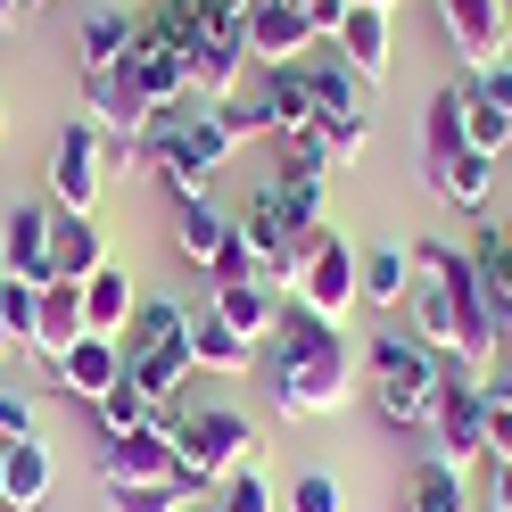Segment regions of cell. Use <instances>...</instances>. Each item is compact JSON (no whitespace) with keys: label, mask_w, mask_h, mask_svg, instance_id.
<instances>
[{"label":"cell","mask_w":512,"mask_h":512,"mask_svg":"<svg viewBox=\"0 0 512 512\" xmlns=\"http://www.w3.org/2000/svg\"><path fill=\"white\" fill-rule=\"evenodd\" d=\"M413 265H422V281H413V339L430 347V356L446 364H463L488 380V364L504 356V323L488 314V290H479V265H471V248H446V240H413Z\"/></svg>","instance_id":"obj_1"},{"label":"cell","mask_w":512,"mask_h":512,"mask_svg":"<svg viewBox=\"0 0 512 512\" xmlns=\"http://www.w3.org/2000/svg\"><path fill=\"white\" fill-rule=\"evenodd\" d=\"M364 347L339 323H314V314H281V347H273V413L281 422H314V413H339L356 397Z\"/></svg>","instance_id":"obj_2"},{"label":"cell","mask_w":512,"mask_h":512,"mask_svg":"<svg viewBox=\"0 0 512 512\" xmlns=\"http://www.w3.org/2000/svg\"><path fill=\"white\" fill-rule=\"evenodd\" d=\"M232 124H223L215 108H199V100H174V108H157L149 116V133H141V166L174 190V207L182 199H207V182L232 166Z\"/></svg>","instance_id":"obj_3"},{"label":"cell","mask_w":512,"mask_h":512,"mask_svg":"<svg viewBox=\"0 0 512 512\" xmlns=\"http://www.w3.org/2000/svg\"><path fill=\"white\" fill-rule=\"evenodd\" d=\"M166 430H174V471L207 479V488H215L223 471H248V463H265V430H256L248 413H232V405L174 397V405H166Z\"/></svg>","instance_id":"obj_4"},{"label":"cell","mask_w":512,"mask_h":512,"mask_svg":"<svg viewBox=\"0 0 512 512\" xmlns=\"http://www.w3.org/2000/svg\"><path fill=\"white\" fill-rule=\"evenodd\" d=\"M290 306L314 314V323H339L347 331V314L364 306V256L347 232H298V265H290Z\"/></svg>","instance_id":"obj_5"},{"label":"cell","mask_w":512,"mask_h":512,"mask_svg":"<svg viewBox=\"0 0 512 512\" xmlns=\"http://www.w3.org/2000/svg\"><path fill=\"white\" fill-rule=\"evenodd\" d=\"M364 372H372V389H380V422L430 430V413H438V356L413 331H380L364 347Z\"/></svg>","instance_id":"obj_6"},{"label":"cell","mask_w":512,"mask_h":512,"mask_svg":"<svg viewBox=\"0 0 512 512\" xmlns=\"http://www.w3.org/2000/svg\"><path fill=\"white\" fill-rule=\"evenodd\" d=\"M232 256L240 273L232 281H273V290H290V265H298V223L281 207V190H248V207L232 215Z\"/></svg>","instance_id":"obj_7"},{"label":"cell","mask_w":512,"mask_h":512,"mask_svg":"<svg viewBox=\"0 0 512 512\" xmlns=\"http://www.w3.org/2000/svg\"><path fill=\"white\" fill-rule=\"evenodd\" d=\"M430 455H446L455 471H479V463H488V389H479V372L446 364V356H438V413H430Z\"/></svg>","instance_id":"obj_8"},{"label":"cell","mask_w":512,"mask_h":512,"mask_svg":"<svg viewBox=\"0 0 512 512\" xmlns=\"http://www.w3.org/2000/svg\"><path fill=\"white\" fill-rule=\"evenodd\" d=\"M108 133H100V124H67V133H58V149H50V207L58 215H91V207H100L108 199Z\"/></svg>","instance_id":"obj_9"},{"label":"cell","mask_w":512,"mask_h":512,"mask_svg":"<svg viewBox=\"0 0 512 512\" xmlns=\"http://www.w3.org/2000/svg\"><path fill=\"white\" fill-rule=\"evenodd\" d=\"M438 34L479 75L496 58H512V0H438Z\"/></svg>","instance_id":"obj_10"},{"label":"cell","mask_w":512,"mask_h":512,"mask_svg":"<svg viewBox=\"0 0 512 512\" xmlns=\"http://www.w3.org/2000/svg\"><path fill=\"white\" fill-rule=\"evenodd\" d=\"M141 479H174V430L166 413L124 438H100V488H141Z\"/></svg>","instance_id":"obj_11"},{"label":"cell","mask_w":512,"mask_h":512,"mask_svg":"<svg viewBox=\"0 0 512 512\" xmlns=\"http://www.w3.org/2000/svg\"><path fill=\"white\" fill-rule=\"evenodd\" d=\"M124 380H133V389H141L157 413H166V405L190 389V380H199V356H190V323L166 331V339H149L141 356H124Z\"/></svg>","instance_id":"obj_12"},{"label":"cell","mask_w":512,"mask_h":512,"mask_svg":"<svg viewBox=\"0 0 512 512\" xmlns=\"http://www.w3.org/2000/svg\"><path fill=\"white\" fill-rule=\"evenodd\" d=\"M248 67H256V58H248V25H240V34H207L199 50H190V100H199V108H232Z\"/></svg>","instance_id":"obj_13"},{"label":"cell","mask_w":512,"mask_h":512,"mask_svg":"<svg viewBox=\"0 0 512 512\" xmlns=\"http://www.w3.org/2000/svg\"><path fill=\"white\" fill-rule=\"evenodd\" d=\"M314 50V25L298 0H248V58L256 67H298Z\"/></svg>","instance_id":"obj_14"},{"label":"cell","mask_w":512,"mask_h":512,"mask_svg":"<svg viewBox=\"0 0 512 512\" xmlns=\"http://www.w3.org/2000/svg\"><path fill=\"white\" fill-rule=\"evenodd\" d=\"M248 108H256V124H265L273 141L323 116V108H314V83H306V67H256V91H248Z\"/></svg>","instance_id":"obj_15"},{"label":"cell","mask_w":512,"mask_h":512,"mask_svg":"<svg viewBox=\"0 0 512 512\" xmlns=\"http://www.w3.org/2000/svg\"><path fill=\"white\" fill-rule=\"evenodd\" d=\"M207 314H215L223 331H240L248 347H265V339L281 331V290H273V281H215Z\"/></svg>","instance_id":"obj_16"},{"label":"cell","mask_w":512,"mask_h":512,"mask_svg":"<svg viewBox=\"0 0 512 512\" xmlns=\"http://www.w3.org/2000/svg\"><path fill=\"white\" fill-rule=\"evenodd\" d=\"M83 331H91L83 323V281H42V306H34V323H25V347H34L42 364H58Z\"/></svg>","instance_id":"obj_17"},{"label":"cell","mask_w":512,"mask_h":512,"mask_svg":"<svg viewBox=\"0 0 512 512\" xmlns=\"http://www.w3.org/2000/svg\"><path fill=\"white\" fill-rule=\"evenodd\" d=\"M50 372H58V389H67V397L100 405V397L116 389V380H124V339H100V331H83V339H75V347H67V356H58Z\"/></svg>","instance_id":"obj_18"},{"label":"cell","mask_w":512,"mask_h":512,"mask_svg":"<svg viewBox=\"0 0 512 512\" xmlns=\"http://www.w3.org/2000/svg\"><path fill=\"white\" fill-rule=\"evenodd\" d=\"M50 488H58V455H50V438H9V446H0V496H9V512L50 504Z\"/></svg>","instance_id":"obj_19"},{"label":"cell","mask_w":512,"mask_h":512,"mask_svg":"<svg viewBox=\"0 0 512 512\" xmlns=\"http://www.w3.org/2000/svg\"><path fill=\"white\" fill-rule=\"evenodd\" d=\"M174 215H182V256H190V265H207L215 281H232V273H240V256H232V215H223L215 199H182Z\"/></svg>","instance_id":"obj_20"},{"label":"cell","mask_w":512,"mask_h":512,"mask_svg":"<svg viewBox=\"0 0 512 512\" xmlns=\"http://www.w3.org/2000/svg\"><path fill=\"white\" fill-rule=\"evenodd\" d=\"M100 265H108L100 223H91V215H58V207H50V281H91Z\"/></svg>","instance_id":"obj_21"},{"label":"cell","mask_w":512,"mask_h":512,"mask_svg":"<svg viewBox=\"0 0 512 512\" xmlns=\"http://www.w3.org/2000/svg\"><path fill=\"white\" fill-rule=\"evenodd\" d=\"M331 50H339L364 83H389V9H347L339 34H331Z\"/></svg>","instance_id":"obj_22"},{"label":"cell","mask_w":512,"mask_h":512,"mask_svg":"<svg viewBox=\"0 0 512 512\" xmlns=\"http://www.w3.org/2000/svg\"><path fill=\"white\" fill-rule=\"evenodd\" d=\"M133 42H141V17H133V9H91V17H83V34H75L83 75H116L124 58H133Z\"/></svg>","instance_id":"obj_23"},{"label":"cell","mask_w":512,"mask_h":512,"mask_svg":"<svg viewBox=\"0 0 512 512\" xmlns=\"http://www.w3.org/2000/svg\"><path fill=\"white\" fill-rule=\"evenodd\" d=\"M298 67H306V83H314V108H323V116H364V75L356 67H347V58L331 50V42H314L306 58H298Z\"/></svg>","instance_id":"obj_24"},{"label":"cell","mask_w":512,"mask_h":512,"mask_svg":"<svg viewBox=\"0 0 512 512\" xmlns=\"http://www.w3.org/2000/svg\"><path fill=\"white\" fill-rule=\"evenodd\" d=\"M0 265H9L17 281H50V207L25 199L9 215V232H0Z\"/></svg>","instance_id":"obj_25"},{"label":"cell","mask_w":512,"mask_h":512,"mask_svg":"<svg viewBox=\"0 0 512 512\" xmlns=\"http://www.w3.org/2000/svg\"><path fill=\"white\" fill-rule=\"evenodd\" d=\"M455 157H463V83H446L422 108V182H438Z\"/></svg>","instance_id":"obj_26"},{"label":"cell","mask_w":512,"mask_h":512,"mask_svg":"<svg viewBox=\"0 0 512 512\" xmlns=\"http://www.w3.org/2000/svg\"><path fill=\"white\" fill-rule=\"evenodd\" d=\"M413 281H422V265H413V240H389V248L364 256V306H372V314H405Z\"/></svg>","instance_id":"obj_27"},{"label":"cell","mask_w":512,"mask_h":512,"mask_svg":"<svg viewBox=\"0 0 512 512\" xmlns=\"http://www.w3.org/2000/svg\"><path fill=\"white\" fill-rule=\"evenodd\" d=\"M471 471H455L446 455H422L405 471V512H471Z\"/></svg>","instance_id":"obj_28"},{"label":"cell","mask_w":512,"mask_h":512,"mask_svg":"<svg viewBox=\"0 0 512 512\" xmlns=\"http://www.w3.org/2000/svg\"><path fill=\"white\" fill-rule=\"evenodd\" d=\"M133 306H141V290H133V273H124L116 256H108V265H100V273L83 281V323L100 331V339H124V323H133Z\"/></svg>","instance_id":"obj_29"},{"label":"cell","mask_w":512,"mask_h":512,"mask_svg":"<svg viewBox=\"0 0 512 512\" xmlns=\"http://www.w3.org/2000/svg\"><path fill=\"white\" fill-rule=\"evenodd\" d=\"M496 166H504V157H479V149H463V157H455V166H446L430 190H438L446 207H463V215H488V199H496Z\"/></svg>","instance_id":"obj_30"},{"label":"cell","mask_w":512,"mask_h":512,"mask_svg":"<svg viewBox=\"0 0 512 512\" xmlns=\"http://www.w3.org/2000/svg\"><path fill=\"white\" fill-rule=\"evenodd\" d=\"M281 207H290V223H298V232H323V223H331V174L323 166H281Z\"/></svg>","instance_id":"obj_31"},{"label":"cell","mask_w":512,"mask_h":512,"mask_svg":"<svg viewBox=\"0 0 512 512\" xmlns=\"http://www.w3.org/2000/svg\"><path fill=\"white\" fill-rule=\"evenodd\" d=\"M463 149L479 157H512V116L496 100H479V83H463Z\"/></svg>","instance_id":"obj_32"},{"label":"cell","mask_w":512,"mask_h":512,"mask_svg":"<svg viewBox=\"0 0 512 512\" xmlns=\"http://www.w3.org/2000/svg\"><path fill=\"white\" fill-rule=\"evenodd\" d=\"M190 356H199V372H248L256 347H248L240 331H223L215 314H190Z\"/></svg>","instance_id":"obj_33"},{"label":"cell","mask_w":512,"mask_h":512,"mask_svg":"<svg viewBox=\"0 0 512 512\" xmlns=\"http://www.w3.org/2000/svg\"><path fill=\"white\" fill-rule=\"evenodd\" d=\"M207 504H215V512H281V488H273V479L248 463V471H223Z\"/></svg>","instance_id":"obj_34"},{"label":"cell","mask_w":512,"mask_h":512,"mask_svg":"<svg viewBox=\"0 0 512 512\" xmlns=\"http://www.w3.org/2000/svg\"><path fill=\"white\" fill-rule=\"evenodd\" d=\"M91 413H100V438H124V430H141V422H157V405L133 389V380H116V389L100 397V405H91Z\"/></svg>","instance_id":"obj_35"},{"label":"cell","mask_w":512,"mask_h":512,"mask_svg":"<svg viewBox=\"0 0 512 512\" xmlns=\"http://www.w3.org/2000/svg\"><path fill=\"white\" fill-rule=\"evenodd\" d=\"M182 323H190V314H182L174 298H141V306H133V323H124V356H141L149 339H166V331H182Z\"/></svg>","instance_id":"obj_36"},{"label":"cell","mask_w":512,"mask_h":512,"mask_svg":"<svg viewBox=\"0 0 512 512\" xmlns=\"http://www.w3.org/2000/svg\"><path fill=\"white\" fill-rule=\"evenodd\" d=\"M281 512H347V488L331 471H298L290 488H281Z\"/></svg>","instance_id":"obj_37"},{"label":"cell","mask_w":512,"mask_h":512,"mask_svg":"<svg viewBox=\"0 0 512 512\" xmlns=\"http://www.w3.org/2000/svg\"><path fill=\"white\" fill-rule=\"evenodd\" d=\"M190 496L174 479H141V488H108V512H182Z\"/></svg>","instance_id":"obj_38"},{"label":"cell","mask_w":512,"mask_h":512,"mask_svg":"<svg viewBox=\"0 0 512 512\" xmlns=\"http://www.w3.org/2000/svg\"><path fill=\"white\" fill-rule=\"evenodd\" d=\"M9 438H42V413H34V397L0 389V446H9Z\"/></svg>","instance_id":"obj_39"},{"label":"cell","mask_w":512,"mask_h":512,"mask_svg":"<svg viewBox=\"0 0 512 512\" xmlns=\"http://www.w3.org/2000/svg\"><path fill=\"white\" fill-rule=\"evenodd\" d=\"M372 141V116H331V166H356Z\"/></svg>","instance_id":"obj_40"},{"label":"cell","mask_w":512,"mask_h":512,"mask_svg":"<svg viewBox=\"0 0 512 512\" xmlns=\"http://www.w3.org/2000/svg\"><path fill=\"white\" fill-rule=\"evenodd\" d=\"M471 83H479V100H496V108L512 116V58H496V67H479Z\"/></svg>","instance_id":"obj_41"},{"label":"cell","mask_w":512,"mask_h":512,"mask_svg":"<svg viewBox=\"0 0 512 512\" xmlns=\"http://www.w3.org/2000/svg\"><path fill=\"white\" fill-rule=\"evenodd\" d=\"M298 9H306V25H314V42H331V34H339V17L356 9V0H298Z\"/></svg>","instance_id":"obj_42"},{"label":"cell","mask_w":512,"mask_h":512,"mask_svg":"<svg viewBox=\"0 0 512 512\" xmlns=\"http://www.w3.org/2000/svg\"><path fill=\"white\" fill-rule=\"evenodd\" d=\"M479 389H488V405H512V339H504V356L488 364V380H479Z\"/></svg>","instance_id":"obj_43"},{"label":"cell","mask_w":512,"mask_h":512,"mask_svg":"<svg viewBox=\"0 0 512 512\" xmlns=\"http://www.w3.org/2000/svg\"><path fill=\"white\" fill-rule=\"evenodd\" d=\"M512 455V405H488V463Z\"/></svg>","instance_id":"obj_44"},{"label":"cell","mask_w":512,"mask_h":512,"mask_svg":"<svg viewBox=\"0 0 512 512\" xmlns=\"http://www.w3.org/2000/svg\"><path fill=\"white\" fill-rule=\"evenodd\" d=\"M488 512H512V455L488 463Z\"/></svg>","instance_id":"obj_45"},{"label":"cell","mask_w":512,"mask_h":512,"mask_svg":"<svg viewBox=\"0 0 512 512\" xmlns=\"http://www.w3.org/2000/svg\"><path fill=\"white\" fill-rule=\"evenodd\" d=\"M9 347H25V339H17V323H9V265H0V356H9Z\"/></svg>","instance_id":"obj_46"},{"label":"cell","mask_w":512,"mask_h":512,"mask_svg":"<svg viewBox=\"0 0 512 512\" xmlns=\"http://www.w3.org/2000/svg\"><path fill=\"white\" fill-rule=\"evenodd\" d=\"M356 9H397V0H356Z\"/></svg>","instance_id":"obj_47"},{"label":"cell","mask_w":512,"mask_h":512,"mask_svg":"<svg viewBox=\"0 0 512 512\" xmlns=\"http://www.w3.org/2000/svg\"><path fill=\"white\" fill-rule=\"evenodd\" d=\"M9 17H17V0H0V25H9Z\"/></svg>","instance_id":"obj_48"},{"label":"cell","mask_w":512,"mask_h":512,"mask_svg":"<svg viewBox=\"0 0 512 512\" xmlns=\"http://www.w3.org/2000/svg\"><path fill=\"white\" fill-rule=\"evenodd\" d=\"M182 512H215V504H182Z\"/></svg>","instance_id":"obj_49"},{"label":"cell","mask_w":512,"mask_h":512,"mask_svg":"<svg viewBox=\"0 0 512 512\" xmlns=\"http://www.w3.org/2000/svg\"><path fill=\"white\" fill-rule=\"evenodd\" d=\"M0 133H9V108H0Z\"/></svg>","instance_id":"obj_50"},{"label":"cell","mask_w":512,"mask_h":512,"mask_svg":"<svg viewBox=\"0 0 512 512\" xmlns=\"http://www.w3.org/2000/svg\"><path fill=\"white\" fill-rule=\"evenodd\" d=\"M34 9H58V0H34Z\"/></svg>","instance_id":"obj_51"},{"label":"cell","mask_w":512,"mask_h":512,"mask_svg":"<svg viewBox=\"0 0 512 512\" xmlns=\"http://www.w3.org/2000/svg\"><path fill=\"white\" fill-rule=\"evenodd\" d=\"M0 512H9V496H0Z\"/></svg>","instance_id":"obj_52"},{"label":"cell","mask_w":512,"mask_h":512,"mask_svg":"<svg viewBox=\"0 0 512 512\" xmlns=\"http://www.w3.org/2000/svg\"><path fill=\"white\" fill-rule=\"evenodd\" d=\"M471 512H488V504H471Z\"/></svg>","instance_id":"obj_53"},{"label":"cell","mask_w":512,"mask_h":512,"mask_svg":"<svg viewBox=\"0 0 512 512\" xmlns=\"http://www.w3.org/2000/svg\"><path fill=\"white\" fill-rule=\"evenodd\" d=\"M504 339H512V323H504Z\"/></svg>","instance_id":"obj_54"},{"label":"cell","mask_w":512,"mask_h":512,"mask_svg":"<svg viewBox=\"0 0 512 512\" xmlns=\"http://www.w3.org/2000/svg\"><path fill=\"white\" fill-rule=\"evenodd\" d=\"M504 232H512V223H504Z\"/></svg>","instance_id":"obj_55"}]
</instances>
